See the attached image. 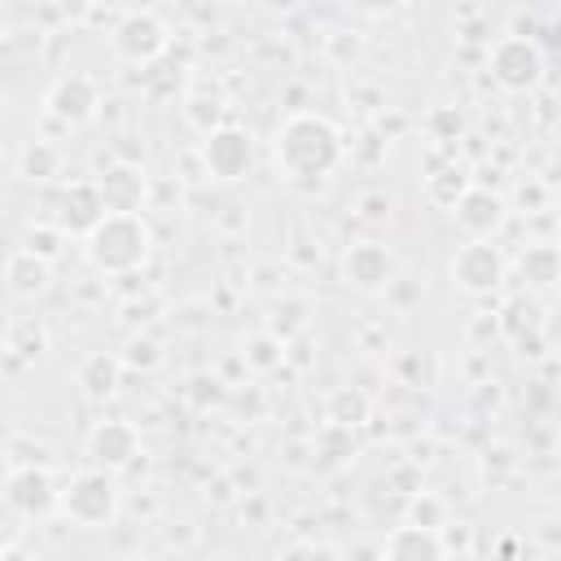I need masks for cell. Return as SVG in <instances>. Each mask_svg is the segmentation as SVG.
<instances>
[{
    "label": "cell",
    "mask_w": 561,
    "mask_h": 561,
    "mask_svg": "<svg viewBox=\"0 0 561 561\" xmlns=\"http://www.w3.org/2000/svg\"><path fill=\"white\" fill-rule=\"evenodd\" d=\"M368 412H373V403H368V394L355 390V386H337V390L329 394V425L351 430V425H364Z\"/></svg>",
    "instance_id": "obj_20"
},
{
    "label": "cell",
    "mask_w": 561,
    "mask_h": 561,
    "mask_svg": "<svg viewBox=\"0 0 561 561\" xmlns=\"http://www.w3.org/2000/svg\"><path fill=\"white\" fill-rule=\"evenodd\" d=\"M0 31H4V13H0Z\"/></svg>",
    "instance_id": "obj_30"
},
{
    "label": "cell",
    "mask_w": 561,
    "mask_h": 561,
    "mask_svg": "<svg viewBox=\"0 0 561 561\" xmlns=\"http://www.w3.org/2000/svg\"><path fill=\"white\" fill-rule=\"evenodd\" d=\"M0 561H26V552H18V548H9V552H4Z\"/></svg>",
    "instance_id": "obj_29"
},
{
    "label": "cell",
    "mask_w": 561,
    "mask_h": 561,
    "mask_svg": "<svg viewBox=\"0 0 561 561\" xmlns=\"http://www.w3.org/2000/svg\"><path fill=\"white\" fill-rule=\"evenodd\" d=\"M18 171H22L26 180H53V175L61 171V149L48 145V140H31V145L22 149V158H18Z\"/></svg>",
    "instance_id": "obj_22"
},
{
    "label": "cell",
    "mask_w": 561,
    "mask_h": 561,
    "mask_svg": "<svg viewBox=\"0 0 561 561\" xmlns=\"http://www.w3.org/2000/svg\"><path fill=\"white\" fill-rule=\"evenodd\" d=\"M123 364H131V368H158V364H162V351H158L153 337H131Z\"/></svg>",
    "instance_id": "obj_27"
},
{
    "label": "cell",
    "mask_w": 561,
    "mask_h": 561,
    "mask_svg": "<svg viewBox=\"0 0 561 561\" xmlns=\"http://www.w3.org/2000/svg\"><path fill=\"white\" fill-rule=\"evenodd\" d=\"M451 215H456V224L469 232V241H486V237L504 224V197L491 193V188H482V184H469V188L456 197Z\"/></svg>",
    "instance_id": "obj_14"
},
{
    "label": "cell",
    "mask_w": 561,
    "mask_h": 561,
    "mask_svg": "<svg viewBox=\"0 0 561 561\" xmlns=\"http://www.w3.org/2000/svg\"><path fill=\"white\" fill-rule=\"evenodd\" d=\"M48 276H53V267H48L44 259L26 254V250H18V254L4 263V280H9V289L22 294V298L44 294V289H48Z\"/></svg>",
    "instance_id": "obj_18"
},
{
    "label": "cell",
    "mask_w": 561,
    "mask_h": 561,
    "mask_svg": "<svg viewBox=\"0 0 561 561\" xmlns=\"http://www.w3.org/2000/svg\"><path fill=\"white\" fill-rule=\"evenodd\" d=\"M118 381H123V359L110 355V351H92L75 368V386L83 390V399H96V403L114 399L118 394Z\"/></svg>",
    "instance_id": "obj_17"
},
{
    "label": "cell",
    "mask_w": 561,
    "mask_h": 561,
    "mask_svg": "<svg viewBox=\"0 0 561 561\" xmlns=\"http://www.w3.org/2000/svg\"><path fill=\"white\" fill-rule=\"evenodd\" d=\"M44 346H48V333H44L39 320L26 316V320H13V324H9V351H18L22 359H35Z\"/></svg>",
    "instance_id": "obj_24"
},
{
    "label": "cell",
    "mask_w": 561,
    "mask_h": 561,
    "mask_svg": "<svg viewBox=\"0 0 561 561\" xmlns=\"http://www.w3.org/2000/svg\"><path fill=\"white\" fill-rule=\"evenodd\" d=\"M342 276L359 294H377V289H386L399 276V263H394L390 245H381V241H355L342 254Z\"/></svg>",
    "instance_id": "obj_11"
},
{
    "label": "cell",
    "mask_w": 561,
    "mask_h": 561,
    "mask_svg": "<svg viewBox=\"0 0 561 561\" xmlns=\"http://www.w3.org/2000/svg\"><path fill=\"white\" fill-rule=\"evenodd\" d=\"M557 272H561L557 245H548V241L526 245V254H522V280H526L530 289H548V285L557 280Z\"/></svg>",
    "instance_id": "obj_19"
},
{
    "label": "cell",
    "mask_w": 561,
    "mask_h": 561,
    "mask_svg": "<svg viewBox=\"0 0 561 561\" xmlns=\"http://www.w3.org/2000/svg\"><path fill=\"white\" fill-rule=\"evenodd\" d=\"M381 561H447V543L443 530H425V526H394L381 543Z\"/></svg>",
    "instance_id": "obj_16"
},
{
    "label": "cell",
    "mask_w": 561,
    "mask_h": 561,
    "mask_svg": "<svg viewBox=\"0 0 561 561\" xmlns=\"http://www.w3.org/2000/svg\"><path fill=\"white\" fill-rule=\"evenodd\" d=\"M110 44L123 61L131 66H149L158 61L167 48H171V31L167 22L153 13V9H127L114 18V31H110Z\"/></svg>",
    "instance_id": "obj_5"
},
{
    "label": "cell",
    "mask_w": 561,
    "mask_h": 561,
    "mask_svg": "<svg viewBox=\"0 0 561 561\" xmlns=\"http://www.w3.org/2000/svg\"><path fill=\"white\" fill-rule=\"evenodd\" d=\"M381 294H386V298H390V307H399V311H408V307H416V302H421V285H416L412 276H394Z\"/></svg>",
    "instance_id": "obj_28"
},
{
    "label": "cell",
    "mask_w": 561,
    "mask_h": 561,
    "mask_svg": "<svg viewBox=\"0 0 561 561\" xmlns=\"http://www.w3.org/2000/svg\"><path fill=\"white\" fill-rule=\"evenodd\" d=\"M276 167L285 180L294 184H316V180H329L342 158H346V140L337 131L333 118L324 114H311V110H298L289 114L280 127H276Z\"/></svg>",
    "instance_id": "obj_1"
},
{
    "label": "cell",
    "mask_w": 561,
    "mask_h": 561,
    "mask_svg": "<svg viewBox=\"0 0 561 561\" xmlns=\"http://www.w3.org/2000/svg\"><path fill=\"white\" fill-rule=\"evenodd\" d=\"M504 276H508V263L495 241H465L451 254V280L469 298H491L504 285Z\"/></svg>",
    "instance_id": "obj_7"
},
{
    "label": "cell",
    "mask_w": 561,
    "mask_h": 561,
    "mask_svg": "<svg viewBox=\"0 0 561 561\" xmlns=\"http://www.w3.org/2000/svg\"><path fill=\"white\" fill-rule=\"evenodd\" d=\"M44 110H48V118H57L61 127H83V123H92L96 110H101V88H96L92 75L66 70V75L53 79V88H48V96H44Z\"/></svg>",
    "instance_id": "obj_8"
},
{
    "label": "cell",
    "mask_w": 561,
    "mask_h": 561,
    "mask_svg": "<svg viewBox=\"0 0 561 561\" xmlns=\"http://www.w3.org/2000/svg\"><path fill=\"white\" fill-rule=\"evenodd\" d=\"M153 250V232L140 215H105L88 237H83V254L96 272L105 276H127L136 267H145Z\"/></svg>",
    "instance_id": "obj_2"
},
{
    "label": "cell",
    "mask_w": 561,
    "mask_h": 561,
    "mask_svg": "<svg viewBox=\"0 0 561 561\" xmlns=\"http://www.w3.org/2000/svg\"><path fill=\"white\" fill-rule=\"evenodd\" d=\"M88 456H92V469H105V473L127 469L140 456L136 425L131 421H96L88 434Z\"/></svg>",
    "instance_id": "obj_12"
},
{
    "label": "cell",
    "mask_w": 561,
    "mask_h": 561,
    "mask_svg": "<svg viewBox=\"0 0 561 561\" xmlns=\"http://www.w3.org/2000/svg\"><path fill=\"white\" fill-rule=\"evenodd\" d=\"M4 500L22 517H48V513H57L61 486H57L53 469H44V465H18L4 478Z\"/></svg>",
    "instance_id": "obj_10"
},
{
    "label": "cell",
    "mask_w": 561,
    "mask_h": 561,
    "mask_svg": "<svg viewBox=\"0 0 561 561\" xmlns=\"http://www.w3.org/2000/svg\"><path fill=\"white\" fill-rule=\"evenodd\" d=\"M408 526H425V530H443V526H447V504H443L438 495H430V491H421V495H412V504H408Z\"/></svg>",
    "instance_id": "obj_25"
},
{
    "label": "cell",
    "mask_w": 561,
    "mask_h": 561,
    "mask_svg": "<svg viewBox=\"0 0 561 561\" xmlns=\"http://www.w3.org/2000/svg\"><path fill=\"white\" fill-rule=\"evenodd\" d=\"M202 167L206 175L232 184V180H245L254 171V136L241 127V123H219L215 131L202 136Z\"/></svg>",
    "instance_id": "obj_6"
},
{
    "label": "cell",
    "mask_w": 561,
    "mask_h": 561,
    "mask_svg": "<svg viewBox=\"0 0 561 561\" xmlns=\"http://www.w3.org/2000/svg\"><path fill=\"white\" fill-rule=\"evenodd\" d=\"M495 329L522 351V355H543V329H548V316H543V302L530 294V289H517L504 298L500 316H495Z\"/></svg>",
    "instance_id": "obj_9"
},
{
    "label": "cell",
    "mask_w": 561,
    "mask_h": 561,
    "mask_svg": "<svg viewBox=\"0 0 561 561\" xmlns=\"http://www.w3.org/2000/svg\"><path fill=\"white\" fill-rule=\"evenodd\" d=\"M486 70H491V79L500 83V88H508V92H530L539 79H543V70H548V57H543V48L535 44V35H500L495 44H486Z\"/></svg>",
    "instance_id": "obj_4"
},
{
    "label": "cell",
    "mask_w": 561,
    "mask_h": 561,
    "mask_svg": "<svg viewBox=\"0 0 561 561\" xmlns=\"http://www.w3.org/2000/svg\"><path fill=\"white\" fill-rule=\"evenodd\" d=\"M57 508L66 513V522H75L83 530L110 526L114 513H118V482H114V473H105V469H79L61 486Z\"/></svg>",
    "instance_id": "obj_3"
},
{
    "label": "cell",
    "mask_w": 561,
    "mask_h": 561,
    "mask_svg": "<svg viewBox=\"0 0 561 561\" xmlns=\"http://www.w3.org/2000/svg\"><path fill=\"white\" fill-rule=\"evenodd\" d=\"M101 219H105V202H101V193H96V180H75V184L61 188V202H57L53 224H57L66 237H88Z\"/></svg>",
    "instance_id": "obj_13"
},
{
    "label": "cell",
    "mask_w": 561,
    "mask_h": 561,
    "mask_svg": "<svg viewBox=\"0 0 561 561\" xmlns=\"http://www.w3.org/2000/svg\"><path fill=\"white\" fill-rule=\"evenodd\" d=\"M280 355H285V342H280L276 333H254V337L245 342V359H250L254 368H272V364H280Z\"/></svg>",
    "instance_id": "obj_26"
},
{
    "label": "cell",
    "mask_w": 561,
    "mask_h": 561,
    "mask_svg": "<svg viewBox=\"0 0 561 561\" xmlns=\"http://www.w3.org/2000/svg\"><path fill=\"white\" fill-rule=\"evenodd\" d=\"M469 188V175H465V167H456V162H443L438 171H430L425 175V197L434 202V206H456V197Z\"/></svg>",
    "instance_id": "obj_21"
},
{
    "label": "cell",
    "mask_w": 561,
    "mask_h": 561,
    "mask_svg": "<svg viewBox=\"0 0 561 561\" xmlns=\"http://www.w3.org/2000/svg\"><path fill=\"white\" fill-rule=\"evenodd\" d=\"M96 193L105 202V215H140L145 202V175L136 162H110L96 180Z\"/></svg>",
    "instance_id": "obj_15"
},
{
    "label": "cell",
    "mask_w": 561,
    "mask_h": 561,
    "mask_svg": "<svg viewBox=\"0 0 561 561\" xmlns=\"http://www.w3.org/2000/svg\"><path fill=\"white\" fill-rule=\"evenodd\" d=\"M61 245H66V232L57 224H31L26 237H22V250L35 254V259H44V263H53L61 254Z\"/></svg>",
    "instance_id": "obj_23"
}]
</instances>
